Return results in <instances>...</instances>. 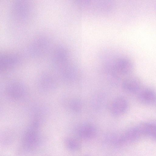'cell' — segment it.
Masks as SVG:
<instances>
[{
  "instance_id": "1",
  "label": "cell",
  "mask_w": 156,
  "mask_h": 156,
  "mask_svg": "<svg viewBox=\"0 0 156 156\" xmlns=\"http://www.w3.org/2000/svg\"><path fill=\"white\" fill-rule=\"evenodd\" d=\"M133 65L129 59L120 58L115 62L112 66V71L115 75L119 77L130 73L133 69Z\"/></svg>"
},
{
  "instance_id": "2",
  "label": "cell",
  "mask_w": 156,
  "mask_h": 156,
  "mask_svg": "<svg viewBox=\"0 0 156 156\" xmlns=\"http://www.w3.org/2000/svg\"><path fill=\"white\" fill-rule=\"evenodd\" d=\"M128 104L124 98L119 97L112 99L108 105L110 112L115 116H120L127 111Z\"/></svg>"
},
{
  "instance_id": "4",
  "label": "cell",
  "mask_w": 156,
  "mask_h": 156,
  "mask_svg": "<svg viewBox=\"0 0 156 156\" xmlns=\"http://www.w3.org/2000/svg\"><path fill=\"white\" fill-rule=\"evenodd\" d=\"M77 134L80 138L85 139H90L94 138L96 134L95 127L89 123L82 124L78 128Z\"/></svg>"
},
{
  "instance_id": "3",
  "label": "cell",
  "mask_w": 156,
  "mask_h": 156,
  "mask_svg": "<svg viewBox=\"0 0 156 156\" xmlns=\"http://www.w3.org/2000/svg\"><path fill=\"white\" fill-rule=\"evenodd\" d=\"M141 86L140 80L137 77H130L122 82V87L123 91L129 94H135L139 92Z\"/></svg>"
},
{
  "instance_id": "6",
  "label": "cell",
  "mask_w": 156,
  "mask_h": 156,
  "mask_svg": "<svg viewBox=\"0 0 156 156\" xmlns=\"http://www.w3.org/2000/svg\"><path fill=\"white\" fill-rule=\"evenodd\" d=\"M66 144L67 147L70 150L77 151L81 148V145L79 141L74 137H69L66 140Z\"/></svg>"
},
{
  "instance_id": "5",
  "label": "cell",
  "mask_w": 156,
  "mask_h": 156,
  "mask_svg": "<svg viewBox=\"0 0 156 156\" xmlns=\"http://www.w3.org/2000/svg\"><path fill=\"white\" fill-rule=\"evenodd\" d=\"M137 96L139 102L145 105L153 104L156 99V94L154 91L148 88L140 90Z\"/></svg>"
},
{
  "instance_id": "7",
  "label": "cell",
  "mask_w": 156,
  "mask_h": 156,
  "mask_svg": "<svg viewBox=\"0 0 156 156\" xmlns=\"http://www.w3.org/2000/svg\"><path fill=\"white\" fill-rule=\"evenodd\" d=\"M71 107L74 111L78 112L81 111L82 108L81 102L79 99H76L72 101Z\"/></svg>"
}]
</instances>
